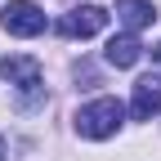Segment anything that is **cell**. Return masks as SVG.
<instances>
[{"mask_svg":"<svg viewBox=\"0 0 161 161\" xmlns=\"http://www.w3.org/2000/svg\"><path fill=\"white\" fill-rule=\"evenodd\" d=\"M121 121H125V108L116 98H94L76 112V134L80 139H112L121 130Z\"/></svg>","mask_w":161,"mask_h":161,"instance_id":"obj_1","label":"cell"},{"mask_svg":"<svg viewBox=\"0 0 161 161\" xmlns=\"http://www.w3.org/2000/svg\"><path fill=\"white\" fill-rule=\"evenodd\" d=\"M0 80H9V85L18 90L23 108H31V103L45 98V85H40V63H36V58H27V54L0 58Z\"/></svg>","mask_w":161,"mask_h":161,"instance_id":"obj_2","label":"cell"},{"mask_svg":"<svg viewBox=\"0 0 161 161\" xmlns=\"http://www.w3.org/2000/svg\"><path fill=\"white\" fill-rule=\"evenodd\" d=\"M0 27H5L9 36L31 40V36L45 31V9H40L36 0H9L5 9H0Z\"/></svg>","mask_w":161,"mask_h":161,"instance_id":"obj_3","label":"cell"},{"mask_svg":"<svg viewBox=\"0 0 161 161\" xmlns=\"http://www.w3.org/2000/svg\"><path fill=\"white\" fill-rule=\"evenodd\" d=\"M108 27V9L103 5H76L72 14L58 18V36H67V40H90Z\"/></svg>","mask_w":161,"mask_h":161,"instance_id":"obj_4","label":"cell"},{"mask_svg":"<svg viewBox=\"0 0 161 161\" xmlns=\"http://www.w3.org/2000/svg\"><path fill=\"white\" fill-rule=\"evenodd\" d=\"M130 112H134L139 121H152V116H161V76H139V80H134Z\"/></svg>","mask_w":161,"mask_h":161,"instance_id":"obj_5","label":"cell"},{"mask_svg":"<svg viewBox=\"0 0 161 161\" xmlns=\"http://www.w3.org/2000/svg\"><path fill=\"white\" fill-rule=\"evenodd\" d=\"M139 54H143V45H139V36H134V31L112 36V40H108V49H103V58H108L112 67H134V63H139Z\"/></svg>","mask_w":161,"mask_h":161,"instance_id":"obj_6","label":"cell"},{"mask_svg":"<svg viewBox=\"0 0 161 161\" xmlns=\"http://www.w3.org/2000/svg\"><path fill=\"white\" fill-rule=\"evenodd\" d=\"M116 18L125 23V31L152 27V18H157V5H152V0H116Z\"/></svg>","mask_w":161,"mask_h":161,"instance_id":"obj_7","label":"cell"},{"mask_svg":"<svg viewBox=\"0 0 161 161\" xmlns=\"http://www.w3.org/2000/svg\"><path fill=\"white\" fill-rule=\"evenodd\" d=\"M0 161H9V148H5V139H0Z\"/></svg>","mask_w":161,"mask_h":161,"instance_id":"obj_8","label":"cell"},{"mask_svg":"<svg viewBox=\"0 0 161 161\" xmlns=\"http://www.w3.org/2000/svg\"><path fill=\"white\" fill-rule=\"evenodd\" d=\"M152 54H157V63H161V45H157V49H152Z\"/></svg>","mask_w":161,"mask_h":161,"instance_id":"obj_9","label":"cell"}]
</instances>
